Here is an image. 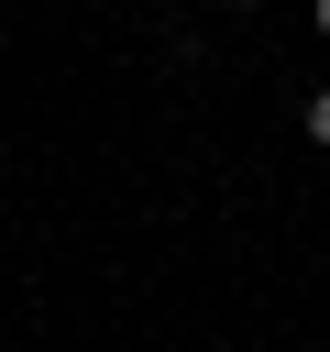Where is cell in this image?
Wrapping results in <instances>:
<instances>
[{"mask_svg":"<svg viewBox=\"0 0 330 352\" xmlns=\"http://www.w3.org/2000/svg\"><path fill=\"white\" fill-rule=\"evenodd\" d=\"M308 132H319V143H330V88H319V99H308Z\"/></svg>","mask_w":330,"mask_h":352,"instance_id":"1","label":"cell"},{"mask_svg":"<svg viewBox=\"0 0 330 352\" xmlns=\"http://www.w3.org/2000/svg\"><path fill=\"white\" fill-rule=\"evenodd\" d=\"M319 33H330V0H319Z\"/></svg>","mask_w":330,"mask_h":352,"instance_id":"2","label":"cell"}]
</instances>
